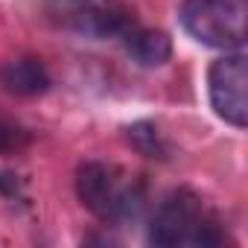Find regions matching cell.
Masks as SVG:
<instances>
[{
    "label": "cell",
    "instance_id": "obj_2",
    "mask_svg": "<svg viewBox=\"0 0 248 248\" xmlns=\"http://www.w3.org/2000/svg\"><path fill=\"white\" fill-rule=\"evenodd\" d=\"M76 193L82 204L102 222H132L146 207V184L117 164L85 161L76 172Z\"/></svg>",
    "mask_w": 248,
    "mask_h": 248
},
{
    "label": "cell",
    "instance_id": "obj_9",
    "mask_svg": "<svg viewBox=\"0 0 248 248\" xmlns=\"http://www.w3.org/2000/svg\"><path fill=\"white\" fill-rule=\"evenodd\" d=\"M24 140H27V135H24L18 126H9V123L0 120V152H3V149H15V146H21Z\"/></svg>",
    "mask_w": 248,
    "mask_h": 248
},
{
    "label": "cell",
    "instance_id": "obj_4",
    "mask_svg": "<svg viewBox=\"0 0 248 248\" xmlns=\"http://www.w3.org/2000/svg\"><path fill=\"white\" fill-rule=\"evenodd\" d=\"M248 0H184L181 27L216 50H242L245 44Z\"/></svg>",
    "mask_w": 248,
    "mask_h": 248
},
{
    "label": "cell",
    "instance_id": "obj_1",
    "mask_svg": "<svg viewBox=\"0 0 248 248\" xmlns=\"http://www.w3.org/2000/svg\"><path fill=\"white\" fill-rule=\"evenodd\" d=\"M149 242L158 248H219L225 231L199 193L175 190L158 204L149 225Z\"/></svg>",
    "mask_w": 248,
    "mask_h": 248
},
{
    "label": "cell",
    "instance_id": "obj_7",
    "mask_svg": "<svg viewBox=\"0 0 248 248\" xmlns=\"http://www.w3.org/2000/svg\"><path fill=\"white\" fill-rule=\"evenodd\" d=\"M126 50L129 56L140 64V67H161L170 62L172 56V41L167 32L161 30H143V27H135L132 32H126Z\"/></svg>",
    "mask_w": 248,
    "mask_h": 248
},
{
    "label": "cell",
    "instance_id": "obj_5",
    "mask_svg": "<svg viewBox=\"0 0 248 248\" xmlns=\"http://www.w3.org/2000/svg\"><path fill=\"white\" fill-rule=\"evenodd\" d=\"M248 59L242 50L225 53L207 70V93L213 111L231 123L233 129H245L248 123Z\"/></svg>",
    "mask_w": 248,
    "mask_h": 248
},
{
    "label": "cell",
    "instance_id": "obj_10",
    "mask_svg": "<svg viewBox=\"0 0 248 248\" xmlns=\"http://www.w3.org/2000/svg\"><path fill=\"white\" fill-rule=\"evenodd\" d=\"M0 193H18V178L6 170H0Z\"/></svg>",
    "mask_w": 248,
    "mask_h": 248
},
{
    "label": "cell",
    "instance_id": "obj_3",
    "mask_svg": "<svg viewBox=\"0 0 248 248\" xmlns=\"http://www.w3.org/2000/svg\"><path fill=\"white\" fill-rule=\"evenodd\" d=\"M53 27L79 38H126L138 27L135 12L123 0H44Z\"/></svg>",
    "mask_w": 248,
    "mask_h": 248
},
{
    "label": "cell",
    "instance_id": "obj_8",
    "mask_svg": "<svg viewBox=\"0 0 248 248\" xmlns=\"http://www.w3.org/2000/svg\"><path fill=\"white\" fill-rule=\"evenodd\" d=\"M126 138L146 158H161L164 161L170 155V149H167V143H164V138H161V132H158L155 123H135V126L126 129Z\"/></svg>",
    "mask_w": 248,
    "mask_h": 248
},
{
    "label": "cell",
    "instance_id": "obj_6",
    "mask_svg": "<svg viewBox=\"0 0 248 248\" xmlns=\"http://www.w3.org/2000/svg\"><path fill=\"white\" fill-rule=\"evenodd\" d=\"M0 85L15 96H38L50 88V73L38 59L18 56L0 64Z\"/></svg>",
    "mask_w": 248,
    "mask_h": 248
}]
</instances>
